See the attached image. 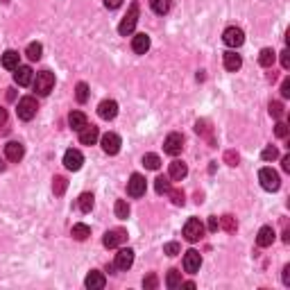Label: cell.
Listing matches in <instances>:
<instances>
[{"label":"cell","mask_w":290,"mask_h":290,"mask_svg":"<svg viewBox=\"0 0 290 290\" xmlns=\"http://www.w3.org/2000/svg\"><path fill=\"white\" fill-rule=\"evenodd\" d=\"M143 166H145V168H150V170H159L161 159H159L157 154H145V157H143Z\"/></svg>","instance_id":"33"},{"label":"cell","mask_w":290,"mask_h":290,"mask_svg":"<svg viewBox=\"0 0 290 290\" xmlns=\"http://www.w3.org/2000/svg\"><path fill=\"white\" fill-rule=\"evenodd\" d=\"M68 125H71V129L80 131L86 127V116H84L82 111H73L71 116H68Z\"/></svg>","instance_id":"23"},{"label":"cell","mask_w":290,"mask_h":290,"mask_svg":"<svg viewBox=\"0 0 290 290\" xmlns=\"http://www.w3.org/2000/svg\"><path fill=\"white\" fill-rule=\"evenodd\" d=\"M143 286H145V290H154L157 288V274H147L143 279Z\"/></svg>","instance_id":"39"},{"label":"cell","mask_w":290,"mask_h":290,"mask_svg":"<svg viewBox=\"0 0 290 290\" xmlns=\"http://www.w3.org/2000/svg\"><path fill=\"white\" fill-rule=\"evenodd\" d=\"M3 66L7 68V71H16L18 68V52L16 50H7L3 55Z\"/></svg>","instance_id":"24"},{"label":"cell","mask_w":290,"mask_h":290,"mask_svg":"<svg viewBox=\"0 0 290 290\" xmlns=\"http://www.w3.org/2000/svg\"><path fill=\"white\" fill-rule=\"evenodd\" d=\"M220 225H222L227 231H236V222H234V218H231V215H225V218H220Z\"/></svg>","instance_id":"38"},{"label":"cell","mask_w":290,"mask_h":290,"mask_svg":"<svg viewBox=\"0 0 290 290\" xmlns=\"http://www.w3.org/2000/svg\"><path fill=\"white\" fill-rule=\"evenodd\" d=\"M36 109H39V104H36V100L32 96H25L18 100V118L20 120H32L36 116Z\"/></svg>","instance_id":"4"},{"label":"cell","mask_w":290,"mask_h":290,"mask_svg":"<svg viewBox=\"0 0 290 290\" xmlns=\"http://www.w3.org/2000/svg\"><path fill=\"white\" fill-rule=\"evenodd\" d=\"M270 116H274V118H281V116H283V104L281 102H270Z\"/></svg>","instance_id":"37"},{"label":"cell","mask_w":290,"mask_h":290,"mask_svg":"<svg viewBox=\"0 0 290 290\" xmlns=\"http://www.w3.org/2000/svg\"><path fill=\"white\" fill-rule=\"evenodd\" d=\"M136 23H139V3H131L129 9H127V14H125V18L120 20L118 32L123 34V36H129L131 32H134Z\"/></svg>","instance_id":"1"},{"label":"cell","mask_w":290,"mask_h":290,"mask_svg":"<svg viewBox=\"0 0 290 290\" xmlns=\"http://www.w3.org/2000/svg\"><path fill=\"white\" fill-rule=\"evenodd\" d=\"M125 240H127V231L125 229H111V231L104 234L102 245L107 247V250H114V247H118L120 242H125Z\"/></svg>","instance_id":"10"},{"label":"cell","mask_w":290,"mask_h":290,"mask_svg":"<svg viewBox=\"0 0 290 290\" xmlns=\"http://www.w3.org/2000/svg\"><path fill=\"white\" fill-rule=\"evenodd\" d=\"M14 82L18 84V86H30V84L34 82V73L30 66H18L16 71H14Z\"/></svg>","instance_id":"12"},{"label":"cell","mask_w":290,"mask_h":290,"mask_svg":"<svg viewBox=\"0 0 290 290\" xmlns=\"http://www.w3.org/2000/svg\"><path fill=\"white\" fill-rule=\"evenodd\" d=\"M82 163H84V154L80 150H68L64 154V166L68 170H80Z\"/></svg>","instance_id":"14"},{"label":"cell","mask_w":290,"mask_h":290,"mask_svg":"<svg viewBox=\"0 0 290 290\" xmlns=\"http://www.w3.org/2000/svg\"><path fill=\"white\" fill-rule=\"evenodd\" d=\"M281 66L286 68V71L290 68V52H288V50H283V52H281Z\"/></svg>","instance_id":"43"},{"label":"cell","mask_w":290,"mask_h":290,"mask_svg":"<svg viewBox=\"0 0 290 290\" xmlns=\"http://www.w3.org/2000/svg\"><path fill=\"white\" fill-rule=\"evenodd\" d=\"M274 59H277V55H274L270 48H263L261 55H258V64H261L263 68H270L274 64Z\"/></svg>","instance_id":"26"},{"label":"cell","mask_w":290,"mask_h":290,"mask_svg":"<svg viewBox=\"0 0 290 290\" xmlns=\"http://www.w3.org/2000/svg\"><path fill=\"white\" fill-rule=\"evenodd\" d=\"M168 195L172 197V202H175V204H184V193L182 191H172V188H170V193H168Z\"/></svg>","instance_id":"42"},{"label":"cell","mask_w":290,"mask_h":290,"mask_svg":"<svg viewBox=\"0 0 290 290\" xmlns=\"http://www.w3.org/2000/svg\"><path fill=\"white\" fill-rule=\"evenodd\" d=\"M154 188H157V193L159 195H168L170 193V182H168L166 177H157L154 179Z\"/></svg>","instance_id":"32"},{"label":"cell","mask_w":290,"mask_h":290,"mask_svg":"<svg viewBox=\"0 0 290 290\" xmlns=\"http://www.w3.org/2000/svg\"><path fill=\"white\" fill-rule=\"evenodd\" d=\"M166 286L170 288V290H175V288L182 286V272H179V270H170V272H168V277H166Z\"/></svg>","instance_id":"28"},{"label":"cell","mask_w":290,"mask_h":290,"mask_svg":"<svg viewBox=\"0 0 290 290\" xmlns=\"http://www.w3.org/2000/svg\"><path fill=\"white\" fill-rule=\"evenodd\" d=\"M123 5V0H104V7L107 9H118Z\"/></svg>","instance_id":"44"},{"label":"cell","mask_w":290,"mask_h":290,"mask_svg":"<svg viewBox=\"0 0 290 290\" xmlns=\"http://www.w3.org/2000/svg\"><path fill=\"white\" fill-rule=\"evenodd\" d=\"M222 41L229 48H240V46L245 43V32H242L240 28H227L222 34Z\"/></svg>","instance_id":"8"},{"label":"cell","mask_w":290,"mask_h":290,"mask_svg":"<svg viewBox=\"0 0 290 290\" xmlns=\"http://www.w3.org/2000/svg\"><path fill=\"white\" fill-rule=\"evenodd\" d=\"M88 236H91V229H88L86 225H73V238L75 240H86Z\"/></svg>","instance_id":"29"},{"label":"cell","mask_w":290,"mask_h":290,"mask_svg":"<svg viewBox=\"0 0 290 290\" xmlns=\"http://www.w3.org/2000/svg\"><path fill=\"white\" fill-rule=\"evenodd\" d=\"M258 182H261V186L265 188V191H279V186H281L279 172L272 170V168H261V170H258Z\"/></svg>","instance_id":"2"},{"label":"cell","mask_w":290,"mask_h":290,"mask_svg":"<svg viewBox=\"0 0 290 290\" xmlns=\"http://www.w3.org/2000/svg\"><path fill=\"white\" fill-rule=\"evenodd\" d=\"M163 252H166L168 256H177L179 254V245H177V242H168V245L163 247Z\"/></svg>","instance_id":"40"},{"label":"cell","mask_w":290,"mask_h":290,"mask_svg":"<svg viewBox=\"0 0 290 290\" xmlns=\"http://www.w3.org/2000/svg\"><path fill=\"white\" fill-rule=\"evenodd\" d=\"M23 154H25V147L16 143V141H9V143L5 145V157H7L9 161H20Z\"/></svg>","instance_id":"18"},{"label":"cell","mask_w":290,"mask_h":290,"mask_svg":"<svg viewBox=\"0 0 290 290\" xmlns=\"http://www.w3.org/2000/svg\"><path fill=\"white\" fill-rule=\"evenodd\" d=\"M222 61H225V68H227L229 73H236V71H238V68L242 66L240 55H236V52H225Z\"/></svg>","instance_id":"22"},{"label":"cell","mask_w":290,"mask_h":290,"mask_svg":"<svg viewBox=\"0 0 290 290\" xmlns=\"http://www.w3.org/2000/svg\"><path fill=\"white\" fill-rule=\"evenodd\" d=\"M283 170H286V172H290V157H283Z\"/></svg>","instance_id":"50"},{"label":"cell","mask_w":290,"mask_h":290,"mask_svg":"<svg viewBox=\"0 0 290 290\" xmlns=\"http://www.w3.org/2000/svg\"><path fill=\"white\" fill-rule=\"evenodd\" d=\"M163 150H166V154L177 157L179 152L184 150V136H182V134H177V131L168 134V139L163 141Z\"/></svg>","instance_id":"7"},{"label":"cell","mask_w":290,"mask_h":290,"mask_svg":"<svg viewBox=\"0 0 290 290\" xmlns=\"http://www.w3.org/2000/svg\"><path fill=\"white\" fill-rule=\"evenodd\" d=\"M0 170H5V163L3 161H0Z\"/></svg>","instance_id":"51"},{"label":"cell","mask_w":290,"mask_h":290,"mask_svg":"<svg viewBox=\"0 0 290 290\" xmlns=\"http://www.w3.org/2000/svg\"><path fill=\"white\" fill-rule=\"evenodd\" d=\"M98 114H100V118H104V120H114L116 114H118V102H116V100H102L98 107Z\"/></svg>","instance_id":"13"},{"label":"cell","mask_w":290,"mask_h":290,"mask_svg":"<svg viewBox=\"0 0 290 290\" xmlns=\"http://www.w3.org/2000/svg\"><path fill=\"white\" fill-rule=\"evenodd\" d=\"M281 96H283V98L290 96V82H288V80L283 82V86H281Z\"/></svg>","instance_id":"47"},{"label":"cell","mask_w":290,"mask_h":290,"mask_svg":"<svg viewBox=\"0 0 290 290\" xmlns=\"http://www.w3.org/2000/svg\"><path fill=\"white\" fill-rule=\"evenodd\" d=\"M104 283H107V279H104V274H102V272H98V270H91V272H88V277L84 279V286L91 288V290L104 288Z\"/></svg>","instance_id":"17"},{"label":"cell","mask_w":290,"mask_h":290,"mask_svg":"<svg viewBox=\"0 0 290 290\" xmlns=\"http://www.w3.org/2000/svg\"><path fill=\"white\" fill-rule=\"evenodd\" d=\"M272 242H274V229L272 227H261V229H258V236H256V245L270 247Z\"/></svg>","instance_id":"21"},{"label":"cell","mask_w":290,"mask_h":290,"mask_svg":"<svg viewBox=\"0 0 290 290\" xmlns=\"http://www.w3.org/2000/svg\"><path fill=\"white\" fill-rule=\"evenodd\" d=\"M66 186H68V182H66L64 177H55V184H52V191H55V195H64Z\"/></svg>","instance_id":"35"},{"label":"cell","mask_w":290,"mask_h":290,"mask_svg":"<svg viewBox=\"0 0 290 290\" xmlns=\"http://www.w3.org/2000/svg\"><path fill=\"white\" fill-rule=\"evenodd\" d=\"M204 236V225L199 222L197 218H191L186 225H184V238L188 242H197Z\"/></svg>","instance_id":"6"},{"label":"cell","mask_w":290,"mask_h":290,"mask_svg":"<svg viewBox=\"0 0 290 290\" xmlns=\"http://www.w3.org/2000/svg\"><path fill=\"white\" fill-rule=\"evenodd\" d=\"M218 227H220V220H218V218H211V220H209V229H211V231H218Z\"/></svg>","instance_id":"46"},{"label":"cell","mask_w":290,"mask_h":290,"mask_svg":"<svg viewBox=\"0 0 290 290\" xmlns=\"http://www.w3.org/2000/svg\"><path fill=\"white\" fill-rule=\"evenodd\" d=\"M55 88V75L50 71H41L36 73V80H34V91L39 96H48V93Z\"/></svg>","instance_id":"3"},{"label":"cell","mask_w":290,"mask_h":290,"mask_svg":"<svg viewBox=\"0 0 290 290\" xmlns=\"http://www.w3.org/2000/svg\"><path fill=\"white\" fill-rule=\"evenodd\" d=\"M5 125H7V109L0 107V129H5Z\"/></svg>","instance_id":"45"},{"label":"cell","mask_w":290,"mask_h":290,"mask_svg":"<svg viewBox=\"0 0 290 290\" xmlns=\"http://www.w3.org/2000/svg\"><path fill=\"white\" fill-rule=\"evenodd\" d=\"M41 52H43V46H41V43H30L25 55H28L30 61H39L41 59Z\"/></svg>","instance_id":"30"},{"label":"cell","mask_w":290,"mask_h":290,"mask_svg":"<svg viewBox=\"0 0 290 290\" xmlns=\"http://www.w3.org/2000/svg\"><path fill=\"white\" fill-rule=\"evenodd\" d=\"M100 143H102V150L107 152V154H118L120 152V145H123V141H120V136L118 134H114V131H107V134L102 136V141H100Z\"/></svg>","instance_id":"9"},{"label":"cell","mask_w":290,"mask_h":290,"mask_svg":"<svg viewBox=\"0 0 290 290\" xmlns=\"http://www.w3.org/2000/svg\"><path fill=\"white\" fill-rule=\"evenodd\" d=\"M98 139H100V131H98L96 125H88L86 123V127L80 129V143L82 145H93Z\"/></svg>","instance_id":"16"},{"label":"cell","mask_w":290,"mask_h":290,"mask_svg":"<svg viewBox=\"0 0 290 290\" xmlns=\"http://www.w3.org/2000/svg\"><path fill=\"white\" fill-rule=\"evenodd\" d=\"M283 283H286V286H290V265L283 267Z\"/></svg>","instance_id":"48"},{"label":"cell","mask_w":290,"mask_h":290,"mask_svg":"<svg viewBox=\"0 0 290 290\" xmlns=\"http://www.w3.org/2000/svg\"><path fill=\"white\" fill-rule=\"evenodd\" d=\"M199 267H202V256H199V252L188 250L186 254H184V270L188 274H197Z\"/></svg>","instance_id":"11"},{"label":"cell","mask_w":290,"mask_h":290,"mask_svg":"<svg viewBox=\"0 0 290 290\" xmlns=\"http://www.w3.org/2000/svg\"><path fill=\"white\" fill-rule=\"evenodd\" d=\"M168 175H170V179H175V182H182V179L188 175L186 163L184 161H172L170 168H168Z\"/></svg>","instance_id":"20"},{"label":"cell","mask_w":290,"mask_h":290,"mask_svg":"<svg viewBox=\"0 0 290 290\" xmlns=\"http://www.w3.org/2000/svg\"><path fill=\"white\" fill-rule=\"evenodd\" d=\"M277 157H279V150H277V147H265V150L261 152V159H263V161H274Z\"/></svg>","instance_id":"36"},{"label":"cell","mask_w":290,"mask_h":290,"mask_svg":"<svg viewBox=\"0 0 290 290\" xmlns=\"http://www.w3.org/2000/svg\"><path fill=\"white\" fill-rule=\"evenodd\" d=\"M75 98H77V102H82V104L88 100V86H86L84 82L77 84V88H75Z\"/></svg>","instance_id":"34"},{"label":"cell","mask_w":290,"mask_h":290,"mask_svg":"<svg viewBox=\"0 0 290 290\" xmlns=\"http://www.w3.org/2000/svg\"><path fill=\"white\" fill-rule=\"evenodd\" d=\"M131 50H134L136 55H145V52L150 50V36H147L145 32L136 34L134 39H131Z\"/></svg>","instance_id":"19"},{"label":"cell","mask_w":290,"mask_h":290,"mask_svg":"<svg viewBox=\"0 0 290 290\" xmlns=\"http://www.w3.org/2000/svg\"><path fill=\"white\" fill-rule=\"evenodd\" d=\"M134 265V252L129 250H120L118 254H116V265L114 267H118V270H129V267Z\"/></svg>","instance_id":"15"},{"label":"cell","mask_w":290,"mask_h":290,"mask_svg":"<svg viewBox=\"0 0 290 290\" xmlns=\"http://www.w3.org/2000/svg\"><path fill=\"white\" fill-rule=\"evenodd\" d=\"M227 159L231 161V166H236V163H238V154H234V152H229V154H227Z\"/></svg>","instance_id":"49"},{"label":"cell","mask_w":290,"mask_h":290,"mask_svg":"<svg viewBox=\"0 0 290 290\" xmlns=\"http://www.w3.org/2000/svg\"><path fill=\"white\" fill-rule=\"evenodd\" d=\"M116 218H120V220H127V215H129V204L125 202V199H118L116 202Z\"/></svg>","instance_id":"31"},{"label":"cell","mask_w":290,"mask_h":290,"mask_svg":"<svg viewBox=\"0 0 290 290\" xmlns=\"http://www.w3.org/2000/svg\"><path fill=\"white\" fill-rule=\"evenodd\" d=\"M170 5H172V0H150L152 12L159 14V16H163V14L170 12Z\"/></svg>","instance_id":"25"},{"label":"cell","mask_w":290,"mask_h":290,"mask_svg":"<svg viewBox=\"0 0 290 290\" xmlns=\"http://www.w3.org/2000/svg\"><path fill=\"white\" fill-rule=\"evenodd\" d=\"M274 134H277L279 139H286V136H288V125L277 123V127H274Z\"/></svg>","instance_id":"41"},{"label":"cell","mask_w":290,"mask_h":290,"mask_svg":"<svg viewBox=\"0 0 290 290\" xmlns=\"http://www.w3.org/2000/svg\"><path fill=\"white\" fill-rule=\"evenodd\" d=\"M77 207H80L82 213H88L93 209V195L91 193H82L80 199H77Z\"/></svg>","instance_id":"27"},{"label":"cell","mask_w":290,"mask_h":290,"mask_svg":"<svg viewBox=\"0 0 290 290\" xmlns=\"http://www.w3.org/2000/svg\"><path fill=\"white\" fill-rule=\"evenodd\" d=\"M147 191V182L143 175H139V172H134V175L129 177L127 182V195L129 197H143Z\"/></svg>","instance_id":"5"}]
</instances>
